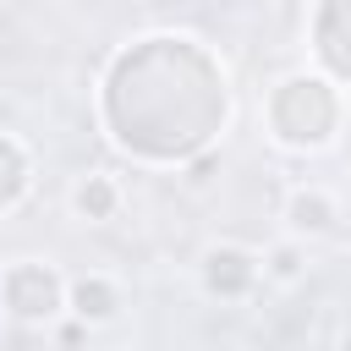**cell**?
Masks as SVG:
<instances>
[{
	"label": "cell",
	"instance_id": "5b68a950",
	"mask_svg": "<svg viewBox=\"0 0 351 351\" xmlns=\"http://www.w3.org/2000/svg\"><path fill=\"white\" fill-rule=\"evenodd\" d=\"M71 203H77L82 219H115V208H121V186H115V176H82L77 192H71Z\"/></svg>",
	"mask_w": 351,
	"mask_h": 351
},
{
	"label": "cell",
	"instance_id": "8992f818",
	"mask_svg": "<svg viewBox=\"0 0 351 351\" xmlns=\"http://www.w3.org/2000/svg\"><path fill=\"white\" fill-rule=\"evenodd\" d=\"M263 274H269V280H280V285L302 280V247H296V241L269 247V252H263Z\"/></svg>",
	"mask_w": 351,
	"mask_h": 351
},
{
	"label": "cell",
	"instance_id": "6da1fadb",
	"mask_svg": "<svg viewBox=\"0 0 351 351\" xmlns=\"http://www.w3.org/2000/svg\"><path fill=\"white\" fill-rule=\"evenodd\" d=\"M0 296H5V313L22 318V324H49V318L66 307V285H60V274L44 269V263H16V269H5Z\"/></svg>",
	"mask_w": 351,
	"mask_h": 351
},
{
	"label": "cell",
	"instance_id": "7a4b0ae2",
	"mask_svg": "<svg viewBox=\"0 0 351 351\" xmlns=\"http://www.w3.org/2000/svg\"><path fill=\"white\" fill-rule=\"evenodd\" d=\"M258 274H263V263H258L247 247H208V252H203V291H208V296L236 302V296H247V291L258 285Z\"/></svg>",
	"mask_w": 351,
	"mask_h": 351
},
{
	"label": "cell",
	"instance_id": "3957f363",
	"mask_svg": "<svg viewBox=\"0 0 351 351\" xmlns=\"http://www.w3.org/2000/svg\"><path fill=\"white\" fill-rule=\"evenodd\" d=\"M285 225H291V236H329V230L340 225V208H335L329 192L302 186V192H291V203H285Z\"/></svg>",
	"mask_w": 351,
	"mask_h": 351
},
{
	"label": "cell",
	"instance_id": "277c9868",
	"mask_svg": "<svg viewBox=\"0 0 351 351\" xmlns=\"http://www.w3.org/2000/svg\"><path fill=\"white\" fill-rule=\"evenodd\" d=\"M66 307H71L82 324H110V318L121 313V285L104 280V274H82V280H71Z\"/></svg>",
	"mask_w": 351,
	"mask_h": 351
}]
</instances>
